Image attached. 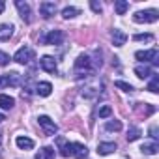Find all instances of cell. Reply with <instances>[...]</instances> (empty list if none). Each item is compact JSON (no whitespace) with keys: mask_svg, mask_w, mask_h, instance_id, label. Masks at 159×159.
Masks as SVG:
<instances>
[{"mask_svg":"<svg viewBox=\"0 0 159 159\" xmlns=\"http://www.w3.org/2000/svg\"><path fill=\"white\" fill-rule=\"evenodd\" d=\"M58 148H60V153L64 157H77V159H86L88 155V148L84 144H79V142H67L64 137H60L58 140Z\"/></svg>","mask_w":159,"mask_h":159,"instance_id":"cell-1","label":"cell"},{"mask_svg":"<svg viewBox=\"0 0 159 159\" xmlns=\"http://www.w3.org/2000/svg\"><path fill=\"white\" fill-rule=\"evenodd\" d=\"M75 69H77V73L79 71H84L86 77H90V73L94 71V64H92L90 56L88 54H81V56L75 60Z\"/></svg>","mask_w":159,"mask_h":159,"instance_id":"cell-2","label":"cell"},{"mask_svg":"<svg viewBox=\"0 0 159 159\" xmlns=\"http://www.w3.org/2000/svg\"><path fill=\"white\" fill-rule=\"evenodd\" d=\"M159 17L157 10H144V11H137L133 15V21L135 23H155Z\"/></svg>","mask_w":159,"mask_h":159,"instance_id":"cell-3","label":"cell"},{"mask_svg":"<svg viewBox=\"0 0 159 159\" xmlns=\"http://www.w3.org/2000/svg\"><path fill=\"white\" fill-rule=\"evenodd\" d=\"M39 41L45 43V45H60V43L64 41V32H62V30H51V32H49L47 36H43Z\"/></svg>","mask_w":159,"mask_h":159,"instance_id":"cell-4","label":"cell"},{"mask_svg":"<svg viewBox=\"0 0 159 159\" xmlns=\"http://www.w3.org/2000/svg\"><path fill=\"white\" fill-rule=\"evenodd\" d=\"M38 122H39V125H41V129H43V133H45L47 137H52V135L58 131V125H56L49 116H39Z\"/></svg>","mask_w":159,"mask_h":159,"instance_id":"cell-5","label":"cell"},{"mask_svg":"<svg viewBox=\"0 0 159 159\" xmlns=\"http://www.w3.org/2000/svg\"><path fill=\"white\" fill-rule=\"evenodd\" d=\"M34 58V51L30 49V47H21L17 52H15V56H13V60L17 62V64H28L30 60Z\"/></svg>","mask_w":159,"mask_h":159,"instance_id":"cell-6","label":"cell"},{"mask_svg":"<svg viewBox=\"0 0 159 159\" xmlns=\"http://www.w3.org/2000/svg\"><path fill=\"white\" fill-rule=\"evenodd\" d=\"M19 79H21V75L17 71H11V73L2 75V77H0V90L6 88V86H17L19 84Z\"/></svg>","mask_w":159,"mask_h":159,"instance_id":"cell-7","label":"cell"},{"mask_svg":"<svg viewBox=\"0 0 159 159\" xmlns=\"http://www.w3.org/2000/svg\"><path fill=\"white\" fill-rule=\"evenodd\" d=\"M135 58L140 60V62H153L157 64V49H150V51H137L135 52Z\"/></svg>","mask_w":159,"mask_h":159,"instance_id":"cell-8","label":"cell"},{"mask_svg":"<svg viewBox=\"0 0 159 159\" xmlns=\"http://www.w3.org/2000/svg\"><path fill=\"white\" fill-rule=\"evenodd\" d=\"M39 66H41V69H45L47 73H56V60H54L52 56H49V54L41 56Z\"/></svg>","mask_w":159,"mask_h":159,"instance_id":"cell-9","label":"cell"},{"mask_svg":"<svg viewBox=\"0 0 159 159\" xmlns=\"http://www.w3.org/2000/svg\"><path fill=\"white\" fill-rule=\"evenodd\" d=\"M15 6H17V10H19V13H21L23 21L30 23V21H32V11H30V6H28L26 2H23V0H17Z\"/></svg>","mask_w":159,"mask_h":159,"instance_id":"cell-10","label":"cell"},{"mask_svg":"<svg viewBox=\"0 0 159 159\" xmlns=\"http://www.w3.org/2000/svg\"><path fill=\"white\" fill-rule=\"evenodd\" d=\"M56 13V4L54 2H41L39 4V15H43L45 19L52 17Z\"/></svg>","mask_w":159,"mask_h":159,"instance_id":"cell-11","label":"cell"},{"mask_svg":"<svg viewBox=\"0 0 159 159\" xmlns=\"http://www.w3.org/2000/svg\"><path fill=\"white\" fill-rule=\"evenodd\" d=\"M111 38H112V43H114L116 47H122V45H125V41H127V34H125L124 30H120V28H114V30L111 32Z\"/></svg>","mask_w":159,"mask_h":159,"instance_id":"cell-12","label":"cell"},{"mask_svg":"<svg viewBox=\"0 0 159 159\" xmlns=\"http://www.w3.org/2000/svg\"><path fill=\"white\" fill-rule=\"evenodd\" d=\"M51 92H52V84L51 83H38L36 84V94H39L41 98L51 96Z\"/></svg>","mask_w":159,"mask_h":159,"instance_id":"cell-13","label":"cell"},{"mask_svg":"<svg viewBox=\"0 0 159 159\" xmlns=\"http://www.w3.org/2000/svg\"><path fill=\"white\" fill-rule=\"evenodd\" d=\"M116 150V142H101L98 144V153L99 155H109Z\"/></svg>","mask_w":159,"mask_h":159,"instance_id":"cell-14","label":"cell"},{"mask_svg":"<svg viewBox=\"0 0 159 159\" xmlns=\"http://www.w3.org/2000/svg\"><path fill=\"white\" fill-rule=\"evenodd\" d=\"M13 25H0V41H8L13 36Z\"/></svg>","mask_w":159,"mask_h":159,"instance_id":"cell-15","label":"cell"},{"mask_svg":"<svg viewBox=\"0 0 159 159\" xmlns=\"http://www.w3.org/2000/svg\"><path fill=\"white\" fill-rule=\"evenodd\" d=\"M135 73H137L139 79H148L150 75H153V71H152V67H150L148 64H144V66H137V67H135Z\"/></svg>","mask_w":159,"mask_h":159,"instance_id":"cell-16","label":"cell"},{"mask_svg":"<svg viewBox=\"0 0 159 159\" xmlns=\"http://www.w3.org/2000/svg\"><path fill=\"white\" fill-rule=\"evenodd\" d=\"M81 94H83L84 98H96V96L99 94V84H98V83H96V84H86Z\"/></svg>","mask_w":159,"mask_h":159,"instance_id":"cell-17","label":"cell"},{"mask_svg":"<svg viewBox=\"0 0 159 159\" xmlns=\"http://www.w3.org/2000/svg\"><path fill=\"white\" fill-rule=\"evenodd\" d=\"M15 144H17L21 150H32V148H34V140L28 139V137H17V139H15Z\"/></svg>","mask_w":159,"mask_h":159,"instance_id":"cell-18","label":"cell"},{"mask_svg":"<svg viewBox=\"0 0 159 159\" xmlns=\"http://www.w3.org/2000/svg\"><path fill=\"white\" fill-rule=\"evenodd\" d=\"M13 105H15V99L13 98H10L6 94H0V107H2L4 111H11Z\"/></svg>","mask_w":159,"mask_h":159,"instance_id":"cell-19","label":"cell"},{"mask_svg":"<svg viewBox=\"0 0 159 159\" xmlns=\"http://www.w3.org/2000/svg\"><path fill=\"white\" fill-rule=\"evenodd\" d=\"M36 159H54V150L51 146H43L38 153H36Z\"/></svg>","mask_w":159,"mask_h":159,"instance_id":"cell-20","label":"cell"},{"mask_svg":"<svg viewBox=\"0 0 159 159\" xmlns=\"http://www.w3.org/2000/svg\"><path fill=\"white\" fill-rule=\"evenodd\" d=\"M142 153H146V155H155L157 152H159V144L157 142H150V144H142Z\"/></svg>","mask_w":159,"mask_h":159,"instance_id":"cell-21","label":"cell"},{"mask_svg":"<svg viewBox=\"0 0 159 159\" xmlns=\"http://www.w3.org/2000/svg\"><path fill=\"white\" fill-rule=\"evenodd\" d=\"M114 10H116L118 15H124L129 10V2H125V0H118V2L114 4Z\"/></svg>","mask_w":159,"mask_h":159,"instance_id":"cell-22","label":"cell"},{"mask_svg":"<svg viewBox=\"0 0 159 159\" xmlns=\"http://www.w3.org/2000/svg\"><path fill=\"white\" fill-rule=\"evenodd\" d=\"M148 90L152 92V94H157L159 92V75H152V81H150V84H148Z\"/></svg>","mask_w":159,"mask_h":159,"instance_id":"cell-23","label":"cell"},{"mask_svg":"<svg viewBox=\"0 0 159 159\" xmlns=\"http://www.w3.org/2000/svg\"><path fill=\"white\" fill-rule=\"evenodd\" d=\"M75 15H79V10L73 8V6H67V8L62 10V17H64V19H73Z\"/></svg>","mask_w":159,"mask_h":159,"instance_id":"cell-24","label":"cell"},{"mask_svg":"<svg viewBox=\"0 0 159 159\" xmlns=\"http://www.w3.org/2000/svg\"><path fill=\"white\" fill-rule=\"evenodd\" d=\"M105 129H107V131H120V129H122V122H120V120H111V122H107Z\"/></svg>","mask_w":159,"mask_h":159,"instance_id":"cell-25","label":"cell"},{"mask_svg":"<svg viewBox=\"0 0 159 159\" xmlns=\"http://www.w3.org/2000/svg\"><path fill=\"white\" fill-rule=\"evenodd\" d=\"M139 137H140V129H139V127H131V129L127 131V140H129V142L137 140Z\"/></svg>","mask_w":159,"mask_h":159,"instance_id":"cell-26","label":"cell"},{"mask_svg":"<svg viewBox=\"0 0 159 159\" xmlns=\"http://www.w3.org/2000/svg\"><path fill=\"white\" fill-rule=\"evenodd\" d=\"M114 84H116V88H120V90H124V92H133V90H135L129 83H124V81H116Z\"/></svg>","mask_w":159,"mask_h":159,"instance_id":"cell-27","label":"cell"},{"mask_svg":"<svg viewBox=\"0 0 159 159\" xmlns=\"http://www.w3.org/2000/svg\"><path fill=\"white\" fill-rule=\"evenodd\" d=\"M133 39L135 41H153V36L152 34H135Z\"/></svg>","mask_w":159,"mask_h":159,"instance_id":"cell-28","label":"cell"},{"mask_svg":"<svg viewBox=\"0 0 159 159\" xmlns=\"http://www.w3.org/2000/svg\"><path fill=\"white\" fill-rule=\"evenodd\" d=\"M112 114V109L109 107V105H103V107H99V118H109Z\"/></svg>","mask_w":159,"mask_h":159,"instance_id":"cell-29","label":"cell"},{"mask_svg":"<svg viewBox=\"0 0 159 159\" xmlns=\"http://www.w3.org/2000/svg\"><path fill=\"white\" fill-rule=\"evenodd\" d=\"M10 54H6V52H2V51H0V66H8L10 64Z\"/></svg>","mask_w":159,"mask_h":159,"instance_id":"cell-30","label":"cell"},{"mask_svg":"<svg viewBox=\"0 0 159 159\" xmlns=\"http://www.w3.org/2000/svg\"><path fill=\"white\" fill-rule=\"evenodd\" d=\"M90 6H92V10H94V11H96V13H101V10H103V8H101V4H99V2H90Z\"/></svg>","mask_w":159,"mask_h":159,"instance_id":"cell-31","label":"cell"},{"mask_svg":"<svg viewBox=\"0 0 159 159\" xmlns=\"http://www.w3.org/2000/svg\"><path fill=\"white\" fill-rule=\"evenodd\" d=\"M150 137L152 139H157V125H152L150 127Z\"/></svg>","mask_w":159,"mask_h":159,"instance_id":"cell-32","label":"cell"},{"mask_svg":"<svg viewBox=\"0 0 159 159\" xmlns=\"http://www.w3.org/2000/svg\"><path fill=\"white\" fill-rule=\"evenodd\" d=\"M4 11V2H0V13Z\"/></svg>","mask_w":159,"mask_h":159,"instance_id":"cell-33","label":"cell"},{"mask_svg":"<svg viewBox=\"0 0 159 159\" xmlns=\"http://www.w3.org/2000/svg\"><path fill=\"white\" fill-rule=\"evenodd\" d=\"M4 120H6V116H4V114H0V122H4Z\"/></svg>","mask_w":159,"mask_h":159,"instance_id":"cell-34","label":"cell"}]
</instances>
